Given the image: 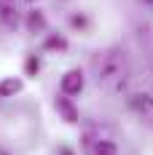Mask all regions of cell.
I'll return each mask as SVG.
<instances>
[{
	"mask_svg": "<svg viewBox=\"0 0 153 155\" xmlns=\"http://www.w3.org/2000/svg\"><path fill=\"white\" fill-rule=\"evenodd\" d=\"M126 75H129V67H126V59H123L121 51H105L99 54L97 59V80L99 86H105L107 91H118L126 83Z\"/></svg>",
	"mask_w": 153,
	"mask_h": 155,
	"instance_id": "1",
	"label": "cell"
},
{
	"mask_svg": "<svg viewBox=\"0 0 153 155\" xmlns=\"http://www.w3.org/2000/svg\"><path fill=\"white\" fill-rule=\"evenodd\" d=\"M129 104H132V110L137 112L142 120L153 123V94H134L129 99Z\"/></svg>",
	"mask_w": 153,
	"mask_h": 155,
	"instance_id": "2",
	"label": "cell"
},
{
	"mask_svg": "<svg viewBox=\"0 0 153 155\" xmlns=\"http://www.w3.org/2000/svg\"><path fill=\"white\" fill-rule=\"evenodd\" d=\"M83 72L81 70H70L67 75L62 78V94L64 96H75V94H81L83 91Z\"/></svg>",
	"mask_w": 153,
	"mask_h": 155,
	"instance_id": "3",
	"label": "cell"
},
{
	"mask_svg": "<svg viewBox=\"0 0 153 155\" xmlns=\"http://www.w3.org/2000/svg\"><path fill=\"white\" fill-rule=\"evenodd\" d=\"M86 144H89V153L92 155H118V147H116L113 139H102V137L92 139V137H89Z\"/></svg>",
	"mask_w": 153,
	"mask_h": 155,
	"instance_id": "4",
	"label": "cell"
},
{
	"mask_svg": "<svg viewBox=\"0 0 153 155\" xmlns=\"http://www.w3.org/2000/svg\"><path fill=\"white\" fill-rule=\"evenodd\" d=\"M57 110H59V115L67 123H78V110H75V104H73L67 96H59V99H57Z\"/></svg>",
	"mask_w": 153,
	"mask_h": 155,
	"instance_id": "5",
	"label": "cell"
},
{
	"mask_svg": "<svg viewBox=\"0 0 153 155\" xmlns=\"http://www.w3.org/2000/svg\"><path fill=\"white\" fill-rule=\"evenodd\" d=\"M22 91V80L19 78H5L3 83H0V96L5 99V96H14V94Z\"/></svg>",
	"mask_w": 153,
	"mask_h": 155,
	"instance_id": "6",
	"label": "cell"
},
{
	"mask_svg": "<svg viewBox=\"0 0 153 155\" xmlns=\"http://www.w3.org/2000/svg\"><path fill=\"white\" fill-rule=\"evenodd\" d=\"M46 27V19H43V14L40 11H30V16H27V30L35 35V32H40Z\"/></svg>",
	"mask_w": 153,
	"mask_h": 155,
	"instance_id": "7",
	"label": "cell"
},
{
	"mask_svg": "<svg viewBox=\"0 0 153 155\" xmlns=\"http://www.w3.org/2000/svg\"><path fill=\"white\" fill-rule=\"evenodd\" d=\"M64 46H67L64 38H48V40H46V48H59V51H62Z\"/></svg>",
	"mask_w": 153,
	"mask_h": 155,
	"instance_id": "8",
	"label": "cell"
},
{
	"mask_svg": "<svg viewBox=\"0 0 153 155\" xmlns=\"http://www.w3.org/2000/svg\"><path fill=\"white\" fill-rule=\"evenodd\" d=\"M38 67H40V64H38V59H35V56H30V59H27V72H30V75H35V72H38Z\"/></svg>",
	"mask_w": 153,
	"mask_h": 155,
	"instance_id": "9",
	"label": "cell"
},
{
	"mask_svg": "<svg viewBox=\"0 0 153 155\" xmlns=\"http://www.w3.org/2000/svg\"><path fill=\"white\" fill-rule=\"evenodd\" d=\"M73 24H75V27H83V24H86V19H83V16H73Z\"/></svg>",
	"mask_w": 153,
	"mask_h": 155,
	"instance_id": "10",
	"label": "cell"
},
{
	"mask_svg": "<svg viewBox=\"0 0 153 155\" xmlns=\"http://www.w3.org/2000/svg\"><path fill=\"white\" fill-rule=\"evenodd\" d=\"M0 3H14V0H0Z\"/></svg>",
	"mask_w": 153,
	"mask_h": 155,
	"instance_id": "11",
	"label": "cell"
},
{
	"mask_svg": "<svg viewBox=\"0 0 153 155\" xmlns=\"http://www.w3.org/2000/svg\"><path fill=\"white\" fill-rule=\"evenodd\" d=\"M30 3H32V0H30Z\"/></svg>",
	"mask_w": 153,
	"mask_h": 155,
	"instance_id": "12",
	"label": "cell"
}]
</instances>
